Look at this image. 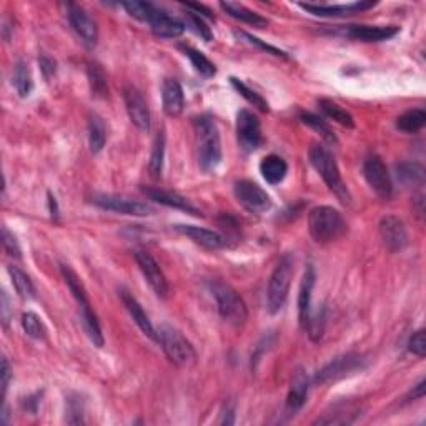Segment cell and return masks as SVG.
<instances>
[{
  "label": "cell",
  "instance_id": "2e32d148",
  "mask_svg": "<svg viewBox=\"0 0 426 426\" xmlns=\"http://www.w3.org/2000/svg\"><path fill=\"white\" fill-rule=\"evenodd\" d=\"M308 390H310L308 375H306L303 368H296L292 377L290 390H288V396H287L288 415H295L296 411L303 408L306 398H308Z\"/></svg>",
  "mask_w": 426,
  "mask_h": 426
},
{
  "label": "cell",
  "instance_id": "7c38bea8",
  "mask_svg": "<svg viewBox=\"0 0 426 426\" xmlns=\"http://www.w3.org/2000/svg\"><path fill=\"white\" fill-rule=\"evenodd\" d=\"M380 237L384 249L391 253H398L408 245V232H406L405 223L395 215H387L380 222Z\"/></svg>",
  "mask_w": 426,
  "mask_h": 426
},
{
  "label": "cell",
  "instance_id": "52a82bcc",
  "mask_svg": "<svg viewBox=\"0 0 426 426\" xmlns=\"http://www.w3.org/2000/svg\"><path fill=\"white\" fill-rule=\"evenodd\" d=\"M365 366H366V360L363 355L348 353V355L338 356V358L330 361L328 365H325L323 368L315 375V382L322 384L338 382V380L350 377V375H355L356 372H361Z\"/></svg>",
  "mask_w": 426,
  "mask_h": 426
},
{
  "label": "cell",
  "instance_id": "8fae6325",
  "mask_svg": "<svg viewBox=\"0 0 426 426\" xmlns=\"http://www.w3.org/2000/svg\"><path fill=\"white\" fill-rule=\"evenodd\" d=\"M363 173L368 185L372 187V190L382 199L388 200L393 194V183H391V177L388 173L387 165L383 163V160L373 155V157H368L365 160L363 165Z\"/></svg>",
  "mask_w": 426,
  "mask_h": 426
},
{
  "label": "cell",
  "instance_id": "7402d4cb",
  "mask_svg": "<svg viewBox=\"0 0 426 426\" xmlns=\"http://www.w3.org/2000/svg\"><path fill=\"white\" fill-rule=\"evenodd\" d=\"M315 280H317V273H315L313 265H308L303 273V280L300 285L299 295V318L301 328H306L311 315V292H313Z\"/></svg>",
  "mask_w": 426,
  "mask_h": 426
},
{
  "label": "cell",
  "instance_id": "f6af8a7d",
  "mask_svg": "<svg viewBox=\"0 0 426 426\" xmlns=\"http://www.w3.org/2000/svg\"><path fill=\"white\" fill-rule=\"evenodd\" d=\"M2 244H4V250H6L8 255L15 256V258H20V246L17 244V238L13 237V233L8 232L7 227L2 228Z\"/></svg>",
  "mask_w": 426,
  "mask_h": 426
},
{
  "label": "cell",
  "instance_id": "ffe728a7",
  "mask_svg": "<svg viewBox=\"0 0 426 426\" xmlns=\"http://www.w3.org/2000/svg\"><path fill=\"white\" fill-rule=\"evenodd\" d=\"M120 299L123 301V306H125L128 313H130V317L134 318V322L137 323V327H139L142 330V333H144L145 337H149L150 340L157 342L158 340V335H157V330L154 328L152 322H150L149 315L145 313L144 308H142V305L137 301L134 296L130 295V293L122 290L120 292Z\"/></svg>",
  "mask_w": 426,
  "mask_h": 426
},
{
  "label": "cell",
  "instance_id": "60d3db41",
  "mask_svg": "<svg viewBox=\"0 0 426 426\" xmlns=\"http://www.w3.org/2000/svg\"><path fill=\"white\" fill-rule=\"evenodd\" d=\"M163 157H165V134L163 132H158L152 149V157H150V163H149V170L152 173L154 178H158L162 175Z\"/></svg>",
  "mask_w": 426,
  "mask_h": 426
},
{
  "label": "cell",
  "instance_id": "4dcf8cb0",
  "mask_svg": "<svg viewBox=\"0 0 426 426\" xmlns=\"http://www.w3.org/2000/svg\"><path fill=\"white\" fill-rule=\"evenodd\" d=\"M320 108H322V112L325 115L332 118V120H335L340 123V125L346 127V128H353L355 127V120L353 117H351L350 112H346L345 108L340 107L337 102H333V100L328 99H320L318 100Z\"/></svg>",
  "mask_w": 426,
  "mask_h": 426
},
{
  "label": "cell",
  "instance_id": "1f68e13d",
  "mask_svg": "<svg viewBox=\"0 0 426 426\" xmlns=\"http://www.w3.org/2000/svg\"><path fill=\"white\" fill-rule=\"evenodd\" d=\"M426 123V112L423 108H413L396 118V127L406 134H415L421 130Z\"/></svg>",
  "mask_w": 426,
  "mask_h": 426
},
{
  "label": "cell",
  "instance_id": "816d5d0a",
  "mask_svg": "<svg viewBox=\"0 0 426 426\" xmlns=\"http://www.w3.org/2000/svg\"><path fill=\"white\" fill-rule=\"evenodd\" d=\"M413 398H423L425 396V382H420V384H416L415 391H411Z\"/></svg>",
  "mask_w": 426,
  "mask_h": 426
},
{
  "label": "cell",
  "instance_id": "4316f807",
  "mask_svg": "<svg viewBox=\"0 0 426 426\" xmlns=\"http://www.w3.org/2000/svg\"><path fill=\"white\" fill-rule=\"evenodd\" d=\"M80 320H82V325H84L87 337L90 338V342L94 343L95 346L102 348L104 346V333H102V328H100L97 315H95L94 310L90 308V303L80 306Z\"/></svg>",
  "mask_w": 426,
  "mask_h": 426
},
{
  "label": "cell",
  "instance_id": "7a4b0ae2",
  "mask_svg": "<svg viewBox=\"0 0 426 426\" xmlns=\"http://www.w3.org/2000/svg\"><path fill=\"white\" fill-rule=\"evenodd\" d=\"M308 230L317 244H330L345 235L348 225L337 208L320 205L308 215Z\"/></svg>",
  "mask_w": 426,
  "mask_h": 426
},
{
  "label": "cell",
  "instance_id": "c3c4849f",
  "mask_svg": "<svg viewBox=\"0 0 426 426\" xmlns=\"http://www.w3.org/2000/svg\"><path fill=\"white\" fill-rule=\"evenodd\" d=\"M11 377H12L11 365H8L7 358H2V398L6 396L8 383H11Z\"/></svg>",
  "mask_w": 426,
  "mask_h": 426
},
{
  "label": "cell",
  "instance_id": "b9f144b4",
  "mask_svg": "<svg viewBox=\"0 0 426 426\" xmlns=\"http://www.w3.org/2000/svg\"><path fill=\"white\" fill-rule=\"evenodd\" d=\"M230 82H232L233 89H235V90L238 92V94L242 95V97L249 100V102H250L251 105H253V107H256L258 110H262V112H268V104H267V100H265V99L262 97V95L256 94L255 90H251L250 87H246V85L244 84V82L235 79V77H232Z\"/></svg>",
  "mask_w": 426,
  "mask_h": 426
},
{
  "label": "cell",
  "instance_id": "44dd1931",
  "mask_svg": "<svg viewBox=\"0 0 426 426\" xmlns=\"http://www.w3.org/2000/svg\"><path fill=\"white\" fill-rule=\"evenodd\" d=\"M162 104L163 112L168 117H178L183 112V89L180 82L175 79H165L162 85Z\"/></svg>",
  "mask_w": 426,
  "mask_h": 426
},
{
  "label": "cell",
  "instance_id": "681fc988",
  "mask_svg": "<svg viewBox=\"0 0 426 426\" xmlns=\"http://www.w3.org/2000/svg\"><path fill=\"white\" fill-rule=\"evenodd\" d=\"M220 423H222V425H233V423H235V408H233V405H225Z\"/></svg>",
  "mask_w": 426,
  "mask_h": 426
},
{
  "label": "cell",
  "instance_id": "f5cc1de1",
  "mask_svg": "<svg viewBox=\"0 0 426 426\" xmlns=\"http://www.w3.org/2000/svg\"><path fill=\"white\" fill-rule=\"evenodd\" d=\"M49 205H50V212H52V217H57V215H58L57 201H55V199L50 194H49Z\"/></svg>",
  "mask_w": 426,
  "mask_h": 426
},
{
  "label": "cell",
  "instance_id": "603a6c76",
  "mask_svg": "<svg viewBox=\"0 0 426 426\" xmlns=\"http://www.w3.org/2000/svg\"><path fill=\"white\" fill-rule=\"evenodd\" d=\"M150 27H152L154 34L162 37V39H175L185 32V24L178 18L168 15L163 8H158L157 15L150 22Z\"/></svg>",
  "mask_w": 426,
  "mask_h": 426
},
{
  "label": "cell",
  "instance_id": "74e56055",
  "mask_svg": "<svg viewBox=\"0 0 426 426\" xmlns=\"http://www.w3.org/2000/svg\"><path fill=\"white\" fill-rule=\"evenodd\" d=\"M398 172V180H401L403 183H413V185H421L425 180V168L423 165L416 163V162H406V163H400L396 167Z\"/></svg>",
  "mask_w": 426,
  "mask_h": 426
},
{
  "label": "cell",
  "instance_id": "e0dca14e",
  "mask_svg": "<svg viewBox=\"0 0 426 426\" xmlns=\"http://www.w3.org/2000/svg\"><path fill=\"white\" fill-rule=\"evenodd\" d=\"M377 6L373 0H361V2H351V4H342V6H313V4H300L303 11L313 13V15L320 17H343L351 15V13L368 11Z\"/></svg>",
  "mask_w": 426,
  "mask_h": 426
},
{
  "label": "cell",
  "instance_id": "7bdbcfd3",
  "mask_svg": "<svg viewBox=\"0 0 426 426\" xmlns=\"http://www.w3.org/2000/svg\"><path fill=\"white\" fill-rule=\"evenodd\" d=\"M185 20H187V25H189L196 35H200L201 39L205 40V42H212V40H213L212 29H210V27L207 25V22L201 18V15H199V13L192 12V11H189V8H187Z\"/></svg>",
  "mask_w": 426,
  "mask_h": 426
},
{
  "label": "cell",
  "instance_id": "8992f818",
  "mask_svg": "<svg viewBox=\"0 0 426 426\" xmlns=\"http://www.w3.org/2000/svg\"><path fill=\"white\" fill-rule=\"evenodd\" d=\"M212 292L220 317L233 327H242L249 318V311H246L245 301L240 299V295L223 282L212 283Z\"/></svg>",
  "mask_w": 426,
  "mask_h": 426
},
{
  "label": "cell",
  "instance_id": "836d02e7",
  "mask_svg": "<svg viewBox=\"0 0 426 426\" xmlns=\"http://www.w3.org/2000/svg\"><path fill=\"white\" fill-rule=\"evenodd\" d=\"M335 413H325L323 418H318L315 423L317 425H350L353 423L356 420V416H358V410L351 408V406H342L337 405L335 408H333Z\"/></svg>",
  "mask_w": 426,
  "mask_h": 426
},
{
  "label": "cell",
  "instance_id": "5bb4252c",
  "mask_svg": "<svg viewBox=\"0 0 426 426\" xmlns=\"http://www.w3.org/2000/svg\"><path fill=\"white\" fill-rule=\"evenodd\" d=\"M68 20L73 30L77 32V35L84 40V44L89 47H94L99 40V29L95 24L94 18L90 17V13L85 11L84 7L77 6V4H68Z\"/></svg>",
  "mask_w": 426,
  "mask_h": 426
},
{
  "label": "cell",
  "instance_id": "d590c367",
  "mask_svg": "<svg viewBox=\"0 0 426 426\" xmlns=\"http://www.w3.org/2000/svg\"><path fill=\"white\" fill-rule=\"evenodd\" d=\"M62 275L63 278H65V283L68 287V290L72 292V295L75 296L77 303H79V306L82 305H89V296H87V290L84 287V283H82V280L79 278V275H77L73 270L68 267V265H62Z\"/></svg>",
  "mask_w": 426,
  "mask_h": 426
},
{
  "label": "cell",
  "instance_id": "cb8c5ba5",
  "mask_svg": "<svg viewBox=\"0 0 426 426\" xmlns=\"http://www.w3.org/2000/svg\"><path fill=\"white\" fill-rule=\"evenodd\" d=\"M144 192L150 199L158 201L160 205H165V207L170 208H177L182 210V212H187L190 215H195V217H200V212L196 210L194 205L190 203L185 196L175 194V192H168V190H158V189H144Z\"/></svg>",
  "mask_w": 426,
  "mask_h": 426
},
{
  "label": "cell",
  "instance_id": "484cf974",
  "mask_svg": "<svg viewBox=\"0 0 426 426\" xmlns=\"http://www.w3.org/2000/svg\"><path fill=\"white\" fill-rule=\"evenodd\" d=\"M220 7H222L223 11L228 13V15L237 18V20L244 22V24H249L253 27H267L268 25L267 18L260 15V13L250 11V8H246L245 6H242V4L222 2L220 4Z\"/></svg>",
  "mask_w": 426,
  "mask_h": 426
},
{
  "label": "cell",
  "instance_id": "3957f363",
  "mask_svg": "<svg viewBox=\"0 0 426 426\" xmlns=\"http://www.w3.org/2000/svg\"><path fill=\"white\" fill-rule=\"evenodd\" d=\"M308 157L315 170L322 175L327 187L338 196V200H340L342 203H350V194H348V189L342 180L335 157L320 144H313L310 146Z\"/></svg>",
  "mask_w": 426,
  "mask_h": 426
},
{
  "label": "cell",
  "instance_id": "f907efd6",
  "mask_svg": "<svg viewBox=\"0 0 426 426\" xmlns=\"http://www.w3.org/2000/svg\"><path fill=\"white\" fill-rule=\"evenodd\" d=\"M187 8H189V11H192V12L199 13V15H205V17H208V18H213L212 11H210L208 7L200 6V4H187Z\"/></svg>",
  "mask_w": 426,
  "mask_h": 426
},
{
  "label": "cell",
  "instance_id": "8d00e7d4",
  "mask_svg": "<svg viewBox=\"0 0 426 426\" xmlns=\"http://www.w3.org/2000/svg\"><path fill=\"white\" fill-rule=\"evenodd\" d=\"M300 118L301 122L305 123V125H308L310 128H313L317 134L322 135V139L325 142H328L330 145H335L338 144L337 140V135L333 134V130L330 128V125L327 122L323 120V118H320L318 115H315V113H310V112H301L300 113Z\"/></svg>",
  "mask_w": 426,
  "mask_h": 426
},
{
  "label": "cell",
  "instance_id": "d6986e66",
  "mask_svg": "<svg viewBox=\"0 0 426 426\" xmlns=\"http://www.w3.org/2000/svg\"><path fill=\"white\" fill-rule=\"evenodd\" d=\"M175 230L180 232L182 235L189 237L194 240L196 245L205 246L208 250H218L227 245V238L220 233L208 230V228H201L195 225H175Z\"/></svg>",
  "mask_w": 426,
  "mask_h": 426
},
{
  "label": "cell",
  "instance_id": "ee69618b",
  "mask_svg": "<svg viewBox=\"0 0 426 426\" xmlns=\"http://www.w3.org/2000/svg\"><path fill=\"white\" fill-rule=\"evenodd\" d=\"M408 350L413 355L421 356V358L426 355V332L425 330H418V332H415L413 335H411L410 342H408Z\"/></svg>",
  "mask_w": 426,
  "mask_h": 426
},
{
  "label": "cell",
  "instance_id": "d4e9b609",
  "mask_svg": "<svg viewBox=\"0 0 426 426\" xmlns=\"http://www.w3.org/2000/svg\"><path fill=\"white\" fill-rule=\"evenodd\" d=\"M288 165L285 160L278 155H268L260 162V173H262L265 180L270 185H277V183L283 182V178L287 177Z\"/></svg>",
  "mask_w": 426,
  "mask_h": 426
},
{
  "label": "cell",
  "instance_id": "ac0fdd59",
  "mask_svg": "<svg viewBox=\"0 0 426 426\" xmlns=\"http://www.w3.org/2000/svg\"><path fill=\"white\" fill-rule=\"evenodd\" d=\"M398 32L400 27L396 25H350L346 29V35L361 42H382L395 37Z\"/></svg>",
  "mask_w": 426,
  "mask_h": 426
},
{
  "label": "cell",
  "instance_id": "e575fe53",
  "mask_svg": "<svg viewBox=\"0 0 426 426\" xmlns=\"http://www.w3.org/2000/svg\"><path fill=\"white\" fill-rule=\"evenodd\" d=\"M13 85H15L17 94L22 99L29 97L32 89H34V79H32V72L25 62H17L15 70H13Z\"/></svg>",
  "mask_w": 426,
  "mask_h": 426
},
{
  "label": "cell",
  "instance_id": "6da1fadb",
  "mask_svg": "<svg viewBox=\"0 0 426 426\" xmlns=\"http://www.w3.org/2000/svg\"><path fill=\"white\" fill-rule=\"evenodd\" d=\"M196 145H199V163L203 172H212L222 160V144H220L218 127L210 115L195 118Z\"/></svg>",
  "mask_w": 426,
  "mask_h": 426
},
{
  "label": "cell",
  "instance_id": "83f0119b",
  "mask_svg": "<svg viewBox=\"0 0 426 426\" xmlns=\"http://www.w3.org/2000/svg\"><path fill=\"white\" fill-rule=\"evenodd\" d=\"M105 142H107V127H105L102 117L92 113L89 118V145L92 154L102 152Z\"/></svg>",
  "mask_w": 426,
  "mask_h": 426
},
{
  "label": "cell",
  "instance_id": "4fadbf2b",
  "mask_svg": "<svg viewBox=\"0 0 426 426\" xmlns=\"http://www.w3.org/2000/svg\"><path fill=\"white\" fill-rule=\"evenodd\" d=\"M135 260L137 265H139L142 273H144L145 280L149 282V285L152 287V290L157 293L160 299H165L168 295V283L167 278L162 272V268L158 267L157 260L154 258L149 251H135Z\"/></svg>",
  "mask_w": 426,
  "mask_h": 426
},
{
  "label": "cell",
  "instance_id": "9a60e30c",
  "mask_svg": "<svg viewBox=\"0 0 426 426\" xmlns=\"http://www.w3.org/2000/svg\"><path fill=\"white\" fill-rule=\"evenodd\" d=\"M123 100H125V107L130 117L132 123L142 132L150 130V110L146 105L144 95L140 94L135 87L127 85L123 89Z\"/></svg>",
  "mask_w": 426,
  "mask_h": 426
},
{
  "label": "cell",
  "instance_id": "30bf717a",
  "mask_svg": "<svg viewBox=\"0 0 426 426\" xmlns=\"http://www.w3.org/2000/svg\"><path fill=\"white\" fill-rule=\"evenodd\" d=\"M238 144L245 152H255L262 145V125L250 110H240L237 115Z\"/></svg>",
  "mask_w": 426,
  "mask_h": 426
},
{
  "label": "cell",
  "instance_id": "7dc6e473",
  "mask_svg": "<svg viewBox=\"0 0 426 426\" xmlns=\"http://www.w3.org/2000/svg\"><path fill=\"white\" fill-rule=\"evenodd\" d=\"M238 35H240V37H244V39H246V40H249V42H250V44H253V45H256V47L263 49V50H265V52H270V54L277 55V57H287V55H285V52H282V50H278L277 47H273V45H268V44H265V42H262V40H260V39H256V37H253V35L246 34V32H238Z\"/></svg>",
  "mask_w": 426,
  "mask_h": 426
},
{
  "label": "cell",
  "instance_id": "f35d334b",
  "mask_svg": "<svg viewBox=\"0 0 426 426\" xmlns=\"http://www.w3.org/2000/svg\"><path fill=\"white\" fill-rule=\"evenodd\" d=\"M122 7L128 12V15L139 18L142 22H149V24L152 22V18L157 15L160 8L150 2H137V0H134V2H123Z\"/></svg>",
  "mask_w": 426,
  "mask_h": 426
},
{
  "label": "cell",
  "instance_id": "bcb514c9",
  "mask_svg": "<svg viewBox=\"0 0 426 426\" xmlns=\"http://www.w3.org/2000/svg\"><path fill=\"white\" fill-rule=\"evenodd\" d=\"M39 65L44 73V79L47 82L52 80V77H55V73H57V62L52 57H49L47 54H42L39 57Z\"/></svg>",
  "mask_w": 426,
  "mask_h": 426
},
{
  "label": "cell",
  "instance_id": "ba28073f",
  "mask_svg": "<svg viewBox=\"0 0 426 426\" xmlns=\"http://www.w3.org/2000/svg\"><path fill=\"white\" fill-rule=\"evenodd\" d=\"M95 205L108 212H117L122 215H132V217H149V215L155 213V208L152 205L145 203V201L128 199V196L120 195H94L92 199Z\"/></svg>",
  "mask_w": 426,
  "mask_h": 426
},
{
  "label": "cell",
  "instance_id": "f1b7e54d",
  "mask_svg": "<svg viewBox=\"0 0 426 426\" xmlns=\"http://www.w3.org/2000/svg\"><path fill=\"white\" fill-rule=\"evenodd\" d=\"M180 50L185 57L190 58L192 65H194L195 70L199 72L201 77L210 79V77H213L215 73H217V67H215V63L210 62L203 54L199 52V50L192 49V47H189V45H180Z\"/></svg>",
  "mask_w": 426,
  "mask_h": 426
},
{
  "label": "cell",
  "instance_id": "9c48e42d",
  "mask_svg": "<svg viewBox=\"0 0 426 426\" xmlns=\"http://www.w3.org/2000/svg\"><path fill=\"white\" fill-rule=\"evenodd\" d=\"M235 196L238 203L251 213H263L272 208V199L262 187L251 180H238L235 183Z\"/></svg>",
  "mask_w": 426,
  "mask_h": 426
},
{
  "label": "cell",
  "instance_id": "ab89813d",
  "mask_svg": "<svg viewBox=\"0 0 426 426\" xmlns=\"http://www.w3.org/2000/svg\"><path fill=\"white\" fill-rule=\"evenodd\" d=\"M22 327H24L27 335L35 338V340H45V337H47V328H45L39 315H35L34 311H27V313L22 315Z\"/></svg>",
  "mask_w": 426,
  "mask_h": 426
},
{
  "label": "cell",
  "instance_id": "277c9868",
  "mask_svg": "<svg viewBox=\"0 0 426 426\" xmlns=\"http://www.w3.org/2000/svg\"><path fill=\"white\" fill-rule=\"evenodd\" d=\"M293 255L287 253L280 258V262L275 267L272 277L268 282V292H267V305L270 313H278L287 303L288 292H290L292 278H293Z\"/></svg>",
  "mask_w": 426,
  "mask_h": 426
},
{
  "label": "cell",
  "instance_id": "f546056e",
  "mask_svg": "<svg viewBox=\"0 0 426 426\" xmlns=\"http://www.w3.org/2000/svg\"><path fill=\"white\" fill-rule=\"evenodd\" d=\"M87 77H89V84L92 95L99 99H107L108 97V84H107V75L102 70V67L99 63H89L87 67Z\"/></svg>",
  "mask_w": 426,
  "mask_h": 426
},
{
  "label": "cell",
  "instance_id": "5b68a950",
  "mask_svg": "<svg viewBox=\"0 0 426 426\" xmlns=\"http://www.w3.org/2000/svg\"><path fill=\"white\" fill-rule=\"evenodd\" d=\"M158 343L162 345L165 355L177 366H192L196 361V351L192 343L178 330L168 325H162L157 330Z\"/></svg>",
  "mask_w": 426,
  "mask_h": 426
},
{
  "label": "cell",
  "instance_id": "d6a6232c",
  "mask_svg": "<svg viewBox=\"0 0 426 426\" xmlns=\"http://www.w3.org/2000/svg\"><path fill=\"white\" fill-rule=\"evenodd\" d=\"M8 275H11L13 287H15V292L18 293V296L24 300H30L35 296V288L34 283L30 282L29 275L25 272H22L20 268L15 267V265H11L8 267Z\"/></svg>",
  "mask_w": 426,
  "mask_h": 426
}]
</instances>
